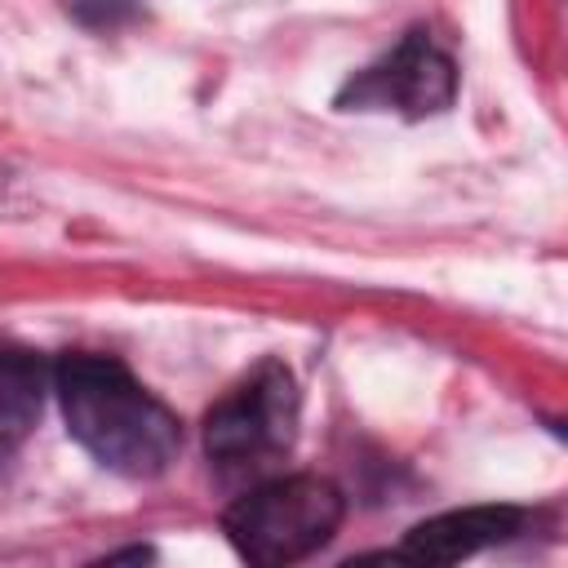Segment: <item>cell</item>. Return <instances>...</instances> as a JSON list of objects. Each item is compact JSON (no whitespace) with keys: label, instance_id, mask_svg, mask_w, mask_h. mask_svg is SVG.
<instances>
[{"label":"cell","instance_id":"obj_2","mask_svg":"<svg viewBox=\"0 0 568 568\" xmlns=\"http://www.w3.org/2000/svg\"><path fill=\"white\" fill-rule=\"evenodd\" d=\"M342 510L346 501L333 479L280 475L235 497L222 515V528L248 564L275 568V564H297L315 555L337 532Z\"/></svg>","mask_w":568,"mask_h":568},{"label":"cell","instance_id":"obj_6","mask_svg":"<svg viewBox=\"0 0 568 568\" xmlns=\"http://www.w3.org/2000/svg\"><path fill=\"white\" fill-rule=\"evenodd\" d=\"M44 364L0 337V448H13L40 417L44 404Z\"/></svg>","mask_w":568,"mask_h":568},{"label":"cell","instance_id":"obj_3","mask_svg":"<svg viewBox=\"0 0 568 568\" xmlns=\"http://www.w3.org/2000/svg\"><path fill=\"white\" fill-rule=\"evenodd\" d=\"M297 435V382L280 359H262L204 417V453L222 479H257Z\"/></svg>","mask_w":568,"mask_h":568},{"label":"cell","instance_id":"obj_5","mask_svg":"<svg viewBox=\"0 0 568 568\" xmlns=\"http://www.w3.org/2000/svg\"><path fill=\"white\" fill-rule=\"evenodd\" d=\"M524 524V515L515 506H466V510H448L435 515L426 524H417L404 546L399 559H417V564H457L484 546H497L506 537H515Z\"/></svg>","mask_w":568,"mask_h":568},{"label":"cell","instance_id":"obj_1","mask_svg":"<svg viewBox=\"0 0 568 568\" xmlns=\"http://www.w3.org/2000/svg\"><path fill=\"white\" fill-rule=\"evenodd\" d=\"M53 390L71 439L98 466L129 479H155L173 466L182 426L120 359L62 355L53 368Z\"/></svg>","mask_w":568,"mask_h":568},{"label":"cell","instance_id":"obj_4","mask_svg":"<svg viewBox=\"0 0 568 568\" xmlns=\"http://www.w3.org/2000/svg\"><path fill=\"white\" fill-rule=\"evenodd\" d=\"M457 71L453 58L430 40V31H408L382 62L364 67L337 98V106L359 111H399L408 120L435 115L453 102Z\"/></svg>","mask_w":568,"mask_h":568}]
</instances>
